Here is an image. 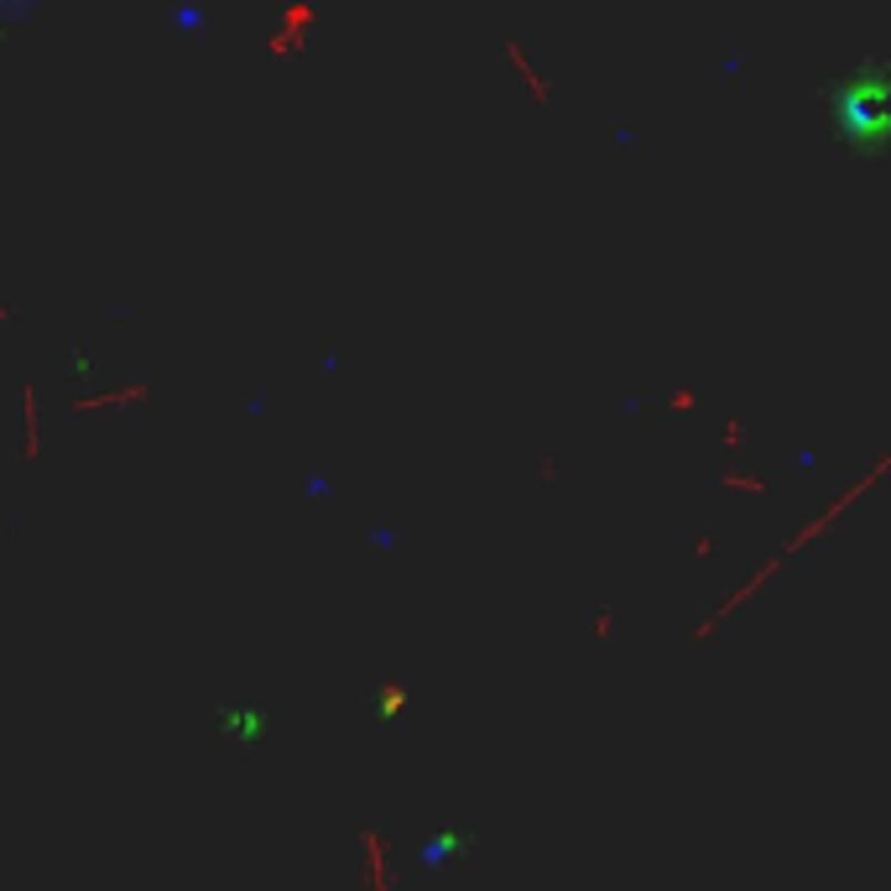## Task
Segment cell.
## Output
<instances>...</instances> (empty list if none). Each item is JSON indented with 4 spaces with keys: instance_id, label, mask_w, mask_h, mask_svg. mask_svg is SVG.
<instances>
[{
    "instance_id": "cell-1",
    "label": "cell",
    "mask_w": 891,
    "mask_h": 891,
    "mask_svg": "<svg viewBox=\"0 0 891 891\" xmlns=\"http://www.w3.org/2000/svg\"><path fill=\"white\" fill-rule=\"evenodd\" d=\"M881 100H887V79L881 69H860L844 73L834 94H829V121H834V136L855 152H881Z\"/></svg>"
},
{
    "instance_id": "cell-2",
    "label": "cell",
    "mask_w": 891,
    "mask_h": 891,
    "mask_svg": "<svg viewBox=\"0 0 891 891\" xmlns=\"http://www.w3.org/2000/svg\"><path fill=\"white\" fill-rule=\"evenodd\" d=\"M266 730H272V715H266V709H224L220 715V736L245 740V746L266 740Z\"/></svg>"
}]
</instances>
